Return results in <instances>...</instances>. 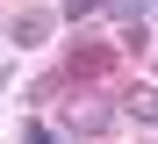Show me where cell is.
Listing matches in <instances>:
<instances>
[{"mask_svg":"<svg viewBox=\"0 0 158 144\" xmlns=\"http://www.w3.org/2000/svg\"><path fill=\"white\" fill-rule=\"evenodd\" d=\"M122 115H137V123H158V94L137 86V94H122Z\"/></svg>","mask_w":158,"mask_h":144,"instance_id":"277c9868","label":"cell"},{"mask_svg":"<svg viewBox=\"0 0 158 144\" xmlns=\"http://www.w3.org/2000/svg\"><path fill=\"white\" fill-rule=\"evenodd\" d=\"M101 72H108V50H101V43L79 50V43H72V79H101Z\"/></svg>","mask_w":158,"mask_h":144,"instance_id":"3957f363","label":"cell"},{"mask_svg":"<svg viewBox=\"0 0 158 144\" xmlns=\"http://www.w3.org/2000/svg\"><path fill=\"white\" fill-rule=\"evenodd\" d=\"M50 144H79V137H50Z\"/></svg>","mask_w":158,"mask_h":144,"instance_id":"30bf717a","label":"cell"},{"mask_svg":"<svg viewBox=\"0 0 158 144\" xmlns=\"http://www.w3.org/2000/svg\"><path fill=\"white\" fill-rule=\"evenodd\" d=\"M50 29H58V15H43V7H15V15H7V36H15L22 50H36Z\"/></svg>","mask_w":158,"mask_h":144,"instance_id":"7a4b0ae2","label":"cell"},{"mask_svg":"<svg viewBox=\"0 0 158 144\" xmlns=\"http://www.w3.org/2000/svg\"><path fill=\"white\" fill-rule=\"evenodd\" d=\"M15 144H50V130H43V123H22V137H15Z\"/></svg>","mask_w":158,"mask_h":144,"instance_id":"ba28073f","label":"cell"},{"mask_svg":"<svg viewBox=\"0 0 158 144\" xmlns=\"http://www.w3.org/2000/svg\"><path fill=\"white\" fill-rule=\"evenodd\" d=\"M115 43H122V50H151V29H144V22H122Z\"/></svg>","mask_w":158,"mask_h":144,"instance_id":"5b68a950","label":"cell"},{"mask_svg":"<svg viewBox=\"0 0 158 144\" xmlns=\"http://www.w3.org/2000/svg\"><path fill=\"white\" fill-rule=\"evenodd\" d=\"M108 15H122V22H144V0H108Z\"/></svg>","mask_w":158,"mask_h":144,"instance_id":"52a82bcc","label":"cell"},{"mask_svg":"<svg viewBox=\"0 0 158 144\" xmlns=\"http://www.w3.org/2000/svg\"><path fill=\"white\" fill-rule=\"evenodd\" d=\"M144 15H158V0H144Z\"/></svg>","mask_w":158,"mask_h":144,"instance_id":"9c48e42d","label":"cell"},{"mask_svg":"<svg viewBox=\"0 0 158 144\" xmlns=\"http://www.w3.org/2000/svg\"><path fill=\"white\" fill-rule=\"evenodd\" d=\"M115 115H122V108L79 94V101H65V130H72V137H101V130H115Z\"/></svg>","mask_w":158,"mask_h":144,"instance_id":"6da1fadb","label":"cell"},{"mask_svg":"<svg viewBox=\"0 0 158 144\" xmlns=\"http://www.w3.org/2000/svg\"><path fill=\"white\" fill-rule=\"evenodd\" d=\"M108 0H65V22H86V15H101Z\"/></svg>","mask_w":158,"mask_h":144,"instance_id":"8992f818","label":"cell"}]
</instances>
